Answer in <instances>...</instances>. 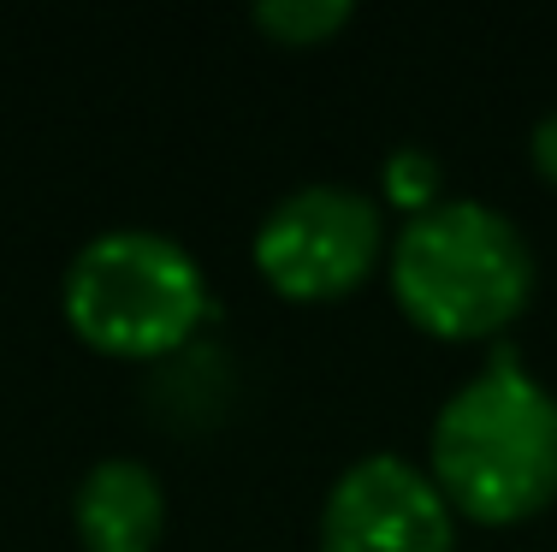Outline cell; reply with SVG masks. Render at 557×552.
I'll return each mask as SVG.
<instances>
[{
	"mask_svg": "<svg viewBox=\"0 0 557 552\" xmlns=\"http://www.w3.org/2000/svg\"><path fill=\"white\" fill-rule=\"evenodd\" d=\"M428 476L474 523H522L557 499V398L516 351H498L440 404Z\"/></svg>",
	"mask_w": 557,
	"mask_h": 552,
	"instance_id": "obj_1",
	"label": "cell"
},
{
	"mask_svg": "<svg viewBox=\"0 0 557 552\" xmlns=\"http://www.w3.org/2000/svg\"><path fill=\"white\" fill-rule=\"evenodd\" d=\"M321 552H457V511L404 452H368L326 493Z\"/></svg>",
	"mask_w": 557,
	"mask_h": 552,
	"instance_id": "obj_5",
	"label": "cell"
},
{
	"mask_svg": "<svg viewBox=\"0 0 557 552\" xmlns=\"http://www.w3.org/2000/svg\"><path fill=\"white\" fill-rule=\"evenodd\" d=\"M386 249L380 203L356 184H297L256 226V268L278 297L321 304L344 297L374 273Z\"/></svg>",
	"mask_w": 557,
	"mask_h": 552,
	"instance_id": "obj_4",
	"label": "cell"
},
{
	"mask_svg": "<svg viewBox=\"0 0 557 552\" xmlns=\"http://www.w3.org/2000/svg\"><path fill=\"white\" fill-rule=\"evenodd\" d=\"M72 523L89 552H154L166 529V488L137 457H101L77 481Z\"/></svg>",
	"mask_w": 557,
	"mask_h": 552,
	"instance_id": "obj_6",
	"label": "cell"
},
{
	"mask_svg": "<svg viewBox=\"0 0 557 552\" xmlns=\"http://www.w3.org/2000/svg\"><path fill=\"white\" fill-rule=\"evenodd\" d=\"M440 184H445V167H440V155H428L421 143L392 149L386 167H380V191H386V203H397L409 220L428 214V208L440 203Z\"/></svg>",
	"mask_w": 557,
	"mask_h": 552,
	"instance_id": "obj_8",
	"label": "cell"
},
{
	"mask_svg": "<svg viewBox=\"0 0 557 552\" xmlns=\"http://www.w3.org/2000/svg\"><path fill=\"white\" fill-rule=\"evenodd\" d=\"M356 19L350 0H256V30L285 48H314Z\"/></svg>",
	"mask_w": 557,
	"mask_h": 552,
	"instance_id": "obj_7",
	"label": "cell"
},
{
	"mask_svg": "<svg viewBox=\"0 0 557 552\" xmlns=\"http://www.w3.org/2000/svg\"><path fill=\"white\" fill-rule=\"evenodd\" d=\"M392 292L433 339H493L534 297V249L504 208L450 196L392 238Z\"/></svg>",
	"mask_w": 557,
	"mask_h": 552,
	"instance_id": "obj_2",
	"label": "cell"
},
{
	"mask_svg": "<svg viewBox=\"0 0 557 552\" xmlns=\"http://www.w3.org/2000/svg\"><path fill=\"white\" fill-rule=\"evenodd\" d=\"M528 155H534L540 179H552V184H557V108L534 125V137H528Z\"/></svg>",
	"mask_w": 557,
	"mask_h": 552,
	"instance_id": "obj_9",
	"label": "cell"
},
{
	"mask_svg": "<svg viewBox=\"0 0 557 552\" xmlns=\"http://www.w3.org/2000/svg\"><path fill=\"white\" fill-rule=\"evenodd\" d=\"M65 321L108 357H166L214 315L196 256L166 232L113 226L89 238L60 285Z\"/></svg>",
	"mask_w": 557,
	"mask_h": 552,
	"instance_id": "obj_3",
	"label": "cell"
}]
</instances>
